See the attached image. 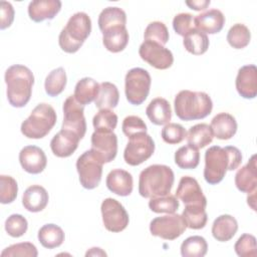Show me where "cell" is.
Listing matches in <instances>:
<instances>
[{
  "instance_id": "1",
  "label": "cell",
  "mask_w": 257,
  "mask_h": 257,
  "mask_svg": "<svg viewBox=\"0 0 257 257\" xmlns=\"http://www.w3.org/2000/svg\"><path fill=\"white\" fill-rule=\"evenodd\" d=\"M242 163L240 150L233 146L210 147L205 153L204 179L210 185L219 184L227 171H234Z\"/></svg>"
},
{
  "instance_id": "2",
  "label": "cell",
  "mask_w": 257,
  "mask_h": 257,
  "mask_svg": "<svg viewBox=\"0 0 257 257\" xmlns=\"http://www.w3.org/2000/svg\"><path fill=\"white\" fill-rule=\"evenodd\" d=\"M4 79L8 102L17 108L25 106L30 100L34 84L32 71L25 65L13 64L6 69Z\"/></svg>"
},
{
  "instance_id": "3",
  "label": "cell",
  "mask_w": 257,
  "mask_h": 257,
  "mask_svg": "<svg viewBox=\"0 0 257 257\" xmlns=\"http://www.w3.org/2000/svg\"><path fill=\"white\" fill-rule=\"evenodd\" d=\"M175 181L173 170L166 165H152L144 169L139 178V193L144 198L166 196Z\"/></svg>"
},
{
  "instance_id": "4",
  "label": "cell",
  "mask_w": 257,
  "mask_h": 257,
  "mask_svg": "<svg viewBox=\"0 0 257 257\" xmlns=\"http://www.w3.org/2000/svg\"><path fill=\"white\" fill-rule=\"evenodd\" d=\"M174 107L180 119L190 121L208 116L213 109V102L206 92L185 89L175 96Z\"/></svg>"
},
{
  "instance_id": "5",
  "label": "cell",
  "mask_w": 257,
  "mask_h": 257,
  "mask_svg": "<svg viewBox=\"0 0 257 257\" xmlns=\"http://www.w3.org/2000/svg\"><path fill=\"white\" fill-rule=\"evenodd\" d=\"M91 32V20L85 12H76L68 19L58 36L60 48L66 53H75Z\"/></svg>"
},
{
  "instance_id": "6",
  "label": "cell",
  "mask_w": 257,
  "mask_h": 257,
  "mask_svg": "<svg viewBox=\"0 0 257 257\" xmlns=\"http://www.w3.org/2000/svg\"><path fill=\"white\" fill-rule=\"evenodd\" d=\"M57 119L54 108L48 103L37 104L30 115L21 123L20 131L28 139H42L55 125Z\"/></svg>"
},
{
  "instance_id": "7",
  "label": "cell",
  "mask_w": 257,
  "mask_h": 257,
  "mask_svg": "<svg viewBox=\"0 0 257 257\" xmlns=\"http://www.w3.org/2000/svg\"><path fill=\"white\" fill-rule=\"evenodd\" d=\"M152 78L148 70L141 67L130 69L124 78V93L126 100L133 105L142 104L148 97Z\"/></svg>"
},
{
  "instance_id": "8",
  "label": "cell",
  "mask_w": 257,
  "mask_h": 257,
  "mask_svg": "<svg viewBox=\"0 0 257 257\" xmlns=\"http://www.w3.org/2000/svg\"><path fill=\"white\" fill-rule=\"evenodd\" d=\"M103 162L90 149L82 153L76 161V170L79 182L84 189L92 190L96 188L102 176Z\"/></svg>"
},
{
  "instance_id": "9",
  "label": "cell",
  "mask_w": 257,
  "mask_h": 257,
  "mask_svg": "<svg viewBox=\"0 0 257 257\" xmlns=\"http://www.w3.org/2000/svg\"><path fill=\"white\" fill-rule=\"evenodd\" d=\"M155 152V143L147 133H139L128 138L123 152L124 162L133 167L149 160Z\"/></svg>"
},
{
  "instance_id": "10",
  "label": "cell",
  "mask_w": 257,
  "mask_h": 257,
  "mask_svg": "<svg viewBox=\"0 0 257 257\" xmlns=\"http://www.w3.org/2000/svg\"><path fill=\"white\" fill-rule=\"evenodd\" d=\"M187 226L182 215L172 213L157 217L150 223V232L153 236L164 240H175L186 230Z\"/></svg>"
},
{
  "instance_id": "11",
  "label": "cell",
  "mask_w": 257,
  "mask_h": 257,
  "mask_svg": "<svg viewBox=\"0 0 257 257\" xmlns=\"http://www.w3.org/2000/svg\"><path fill=\"white\" fill-rule=\"evenodd\" d=\"M102 223L105 229L112 233L123 231L130 222L128 214L124 207L115 199L106 198L100 206Z\"/></svg>"
},
{
  "instance_id": "12",
  "label": "cell",
  "mask_w": 257,
  "mask_h": 257,
  "mask_svg": "<svg viewBox=\"0 0 257 257\" xmlns=\"http://www.w3.org/2000/svg\"><path fill=\"white\" fill-rule=\"evenodd\" d=\"M139 54L144 61L160 70L170 68L174 62V56L170 49L150 40H145L140 45Z\"/></svg>"
},
{
  "instance_id": "13",
  "label": "cell",
  "mask_w": 257,
  "mask_h": 257,
  "mask_svg": "<svg viewBox=\"0 0 257 257\" xmlns=\"http://www.w3.org/2000/svg\"><path fill=\"white\" fill-rule=\"evenodd\" d=\"M63 121L61 128L74 132L80 139L86 133L84 106L76 101L73 95H69L63 102Z\"/></svg>"
},
{
  "instance_id": "14",
  "label": "cell",
  "mask_w": 257,
  "mask_h": 257,
  "mask_svg": "<svg viewBox=\"0 0 257 257\" xmlns=\"http://www.w3.org/2000/svg\"><path fill=\"white\" fill-rule=\"evenodd\" d=\"M91 150L103 162L110 163L117 154V137L111 133L95 132L91 135Z\"/></svg>"
},
{
  "instance_id": "15",
  "label": "cell",
  "mask_w": 257,
  "mask_h": 257,
  "mask_svg": "<svg viewBox=\"0 0 257 257\" xmlns=\"http://www.w3.org/2000/svg\"><path fill=\"white\" fill-rule=\"evenodd\" d=\"M176 197L185 205L207 206V199L203 194L198 181L190 176H184L181 178L176 190Z\"/></svg>"
},
{
  "instance_id": "16",
  "label": "cell",
  "mask_w": 257,
  "mask_h": 257,
  "mask_svg": "<svg viewBox=\"0 0 257 257\" xmlns=\"http://www.w3.org/2000/svg\"><path fill=\"white\" fill-rule=\"evenodd\" d=\"M19 163L22 169L32 175L40 174L47 165V158L42 149L36 146H26L19 153Z\"/></svg>"
},
{
  "instance_id": "17",
  "label": "cell",
  "mask_w": 257,
  "mask_h": 257,
  "mask_svg": "<svg viewBox=\"0 0 257 257\" xmlns=\"http://www.w3.org/2000/svg\"><path fill=\"white\" fill-rule=\"evenodd\" d=\"M235 85L238 93L246 99L255 98L257 95V68L254 64L244 65L239 68Z\"/></svg>"
},
{
  "instance_id": "18",
  "label": "cell",
  "mask_w": 257,
  "mask_h": 257,
  "mask_svg": "<svg viewBox=\"0 0 257 257\" xmlns=\"http://www.w3.org/2000/svg\"><path fill=\"white\" fill-rule=\"evenodd\" d=\"M80 140L74 132L61 128L50 141V149L54 156L67 158L76 151Z\"/></svg>"
},
{
  "instance_id": "19",
  "label": "cell",
  "mask_w": 257,
  "mask_h": 257,
  "mask_svg": "<svg viewBox=\"0 0 257 257\" xmlns=\"http://www.w3.org/2000/svg\"><path fill=\"white\" fill-rule=\"evenodd\" d=\"M225 24V16L219 9H210L194 17L195 28L205 34L219 33Z\"/></svg>"
},
{
  "instance_id": "20",
  "label": "cell",
  "mask_w": 257,
  "mask_h": 257,
  "mask_svg": "<svg viewBox=\"0 0 257 257\" xmlns=\"http://www.w3.org/2000/svg\"><path fill=\"white\" fill-rule=\"evenodd\" d=\"M105 184L110 192L120 197L131 195L134 188L132 174L122 169H114L110 171L106 176Z\"/></svg>"
},
{
  "instance_id": "21",
  "label": "cell",
  "mask_w": 257,
  "mask_h": 257,
  "mask_svg": "<svg viewBox=\"0 0 257 257\" xmlns=\"http://www.w3.org/2000/svg\"><path fill=\"white\" fill-rule=\"evenodd\" d=\"M59 0H34L28 5L29 18L34 22L53 19L61 9Z\"/></svg>"
},
{
  "instance_id": "22",
  "label": "cell",
  "mask_w": 257,
  "mask_h": 257,
  "mask_svg": "<svg viewBox=\"0 0 257 257\" xmlns=\"http://www.w3.org/2000/svg\"><path fill=\"white\" fill-rule=\"evenodd\" d=\"M235 185L242 193H251L257 186V166L256 155H253L248 163L240 168L235 175Z\"/></svg>"
},
{
  "instance_id": "23",
  "label": "cell",
  "mask_w": 257,
  "mask_h": 257,
  "mask_svg": "<svg viewBox=\"0 0 257 257\" xmlns=\"http://www.w3.org/2000/svg\"><path fill=\"white\" fill-rule=\"evenodd\" d=\"M49 201V196L45 188L40 185H32L28 187L22 196L23 207L32 213L41 212L45 209Z\"/></svg>"
},
{
  "instance_id": "24",
  "label": "cell",
  "mask_w": 257,
  "mask_h": 257,
  "mask_svg": "<svg viewBox=\"0 0 257 257\" xmlns=\"http://www.w3.org/2000/svg\"><path fill=\"white\" fill-rule=\"evenodd\" d=\"M211 130L213 136L219 140H230L237 132V121L235 117L228 112H220L211 120Z\"/></svg>"
},
{
  "instance_id": "25",
  "label": "cell",
  "mask_w": 257,
  "mask_h": 257,
  "mask_svg": "<svg viewBox=\"0 0 257 257\" xmlns=\"http://www.w3.org/2000/svg\"><path fill=\"white\" fill-rule=\"evenodd\" d=\"M146 114L152 123L164 125L172 118V108L170 102L163 97H156L148 104Z\"/></svg>"
},
{
  "instance_id": "26",
  "label": "cell",
  "mask_w": 257,
  "mask_h": 257,
  "mask_svg": "<svg viewBox=\"0 0 257 257\" xmlns=\"http://www.w3.org/2000/svg\"><path fill=\"white\" fill-rule=\"evenodd\" d=\"M238 231L237 220L228 214L217 217L212 225V235L219 242L230 241Z\"/></svg>"
},
{
  "instance_id": "27",
  "label": "cell",
  "mask_w": 257,
  "mask_h": 257,
  "mask_svg": "<svg viewBox=\"0 0 257 257\" xmlns=\"http://www.w3.org/2000/svg\"><path fill=\"white\" fill-rule=\"evenodd\" d=\"M130 40V35L125 26H116L107 29L102 33V43L106 50L117 53L122 51Z\"/></svg>"
},
{
  "instance_id": "28",
  "label": "cell",
  "mask_w": 257,
  "mask_h": 257,
  "mask_svg": "<svg viewBox=\"0 0 257 257\" xmlns=\"http://www.w3.org/2000/svg\"><path fill=\"white\" fill-rule=\"evenodd\" d=\"M99 91V84L91 77H83L77 81L73 96L83 106L94 101Z\"/></svg>"
},
{
  "instance_id": "29",
  "label": "cell",
  "mask_w": 257,
  "mask_h": 257,
  "mask_svg": "<svg viewBox=\"0 0 257 257\" xmlns=\"http://www.w3.org/2000/svg\"><path fill=\"white\" fill-rule=\"evenodd\" d=\"M97 24L101 33L112 27L125 26L126 14L119 7H106L99 13Z\"/></svg>"
},
{
  "instance_id": "30",
  "label": "cell",
  "mask_w": 257,
  "mask_h": 257,
  "mask_svg": "<svg viewBox=\"0 0 257 257\" xmlns=\"http://www.w3.org/2000/svg\"><path fill=\"white\" fill-rule=\"evenodd\" d=\"M119 92L115 84L109 81H103L99 84V91L94 100L98 109H112L118 104Z\"/></svg>"
},
{
  "instance_id": "31",
  "label": "cell",
  "mask_w": 257,
  "mask_h": 257,
  "mask_svg": "<svg viewBox=\"0 0 257 257\" xmlns=\"http://www.w3.org/2000/svg\"><path fill=\"white\" fill-rule=\"evenodd\" d=\"M37 237L44 248L53 249L63 243L65 235L59 226L55 224H45L39 229Z\"/></svg>"
},
{
  "instance_id": "32",
  "label": "cell",
  "mask_w": 257,
  "mask_h": 257,
  "mask_svg": "<svg viewBox=\"0 0 257 257\" xmlns=\"http://www.w3.org/2000/svg\"><path fill=\"white\" fill-rule=\"evenodd\" d=\"M209 38L207 34L193 28L189 31L183 39V45L185 49L194 55H202L209 48Z\"/></svg>"
},
{
  "instance_id": "33",
  "label": "cell",
  "mask_w": 257,
  "mask_h": 257,
  "mask_svg": "<svg viewBox=\"0 0 257 257\" xmlns=\"http://www.w3.org/2000/svg\"><path fill=\"white\" fill-rule=\"evenodd\" d=\"M213 132L207 123H197L191 126L187 133L188 145L197 149H202L208 146L213 141Z\"/></svg>"
},
{
  "instance_id": "34",
  "label": "cell",
  "mask_w": 257,
  "mask_h": 257,
  "mask_svg": "<svg viewBox=\"0 0 257 257\" xmlns=\"http://www.w3.org/2000/svg\"><path fill=\"white\" fill-rule=\"evenodd\" d=\"M182 217L185 220L187 228L194 230L203 229L208 221L206 207L200 205H185Z\"/></svg>"
},
{
  "instance_id": "35",
  "label": "cell",
  "mask_w": 257,
  "mask_h": 257,
  "mask_svg": "<svg viewBox=\"0 0 257 257\" xmlns=\"http://www.w3.org/2000/svg\"><path fill=\"white\" fill-rule=\"evenodd\" d=\"M175 163L183 170L196 169L200 163L199 149L190 145L179 148L175 153Z\"/></svg>"
},
{
  "instance_id": "36",
  "label": "cell",
  "mask_w": 257,
  "mask_h": 257,
  "mask_svg": "<svg viewBox=\"0 0 257 257\" xmlns=\"http://www.w3.org/2000/svg\"><path fill=\"white\" fill-rule=\"evenodd\" d=\"M67 82L66 72L63 67H58L51 70L44 81L45 92L49 96H57L59 95L65 88Z\"/></svg>"
},
{
  "instance_id": "37",
  "label": "cell",
  "mask_w": 257,
  "mask_h": 257,
  "mask_svg": "<svg viewBox=\"0 0 257 257\" xmlns=\"http://www.w3.org/2000/svg\"><path fill=\"white\" fill-rule=\"evenodd\" d=\"M208 244L202 236H190L181 244V255L183 257H203L207 254Z\"/></svg>"
},
{
  "instance_id": "38",
  "label": "cell",
  "mask_w": 257,
  "mask_h": 257,
  "mask_svg": "<svg viewBox=\"0 0 257 257\" xmlns=\"http://www.w3.org/2000/svg\"><path fill=\"white\" fill-rule=\"evenodd\" d=\"M251 40V32L249 28L242 24H234L227 33V41L229 45L235 49L245 48Z\"/></svg>"
},
{
  "instance_id": "39",
  "label": "cell",
  "mask_w": 257,
  "mask_h": 257,
  "mask_svg": "<svg viewBox=\"0 0 257 257\" xmlns=\"http://www.w3.org/2000/svg\"><path fill=\"white\" fill-rule=\"evenodd\" d=\"M92 124L95 132L111 133L116 127L117 115L111 109H99L92 118Z\"/></svg>"
},
{
  "instance_id": "40",
  "label": "cell",
  "mask_w": 257,
  "mask_h": 257,
  "mask_svg": "<svg viewBox=\"0 0 257 257\" xmlns=\"http://www.w3.org/2000/svg\"><path fill=\"white\" fill-rule=\"evenodd\" d=\"M179 201L175 195L168 194L166 196L151 198L149 201V208L154 213H175L179 209Z\"/></svg>"
},
{
  "instance_id": "41",
  "label": "cell",
  "mask_w": 257,
  "mask_h": 257,
  "mask_svg": "<svg viewBox=\"0 0 257 257\" xmlns=\"http://www.w3.org/2000/svg\"><path fill=\"white\" fill-rule=\"evenodd\" d=\"M169 30L161 21H153L149 23L144 33L145 40L154 41L161 45H165L169 41Z\"/></svg>"
},
{
  "instance_id": "42",
  "label": "cell",
  "mask_w": 257,
  "mask_h": 257,
  "mask_svg": "<svg viewBox=\"0 0 257 257\" xmlns=\"http://www.w3.org/2000/svg\"><path fill=\"white\" fill-rule=\"evenodd\" d=\"M161 137L165 143L169 145H177L187 138V131L180 123L169 122L162 128Z\"/></svg>"
},
{
  "instance_id": "43",
  "label": "cell",
  "mask_w": 257,
  "mask_h": 257,
  "mask_svg": "<svg viewBox=\"0 0 257 257\" xmlns=\"http://www.w3.org/2000/svg\"><path fill=\"white\" fill-rule=\"evenodd\" d=\"M18 192V185L14 178L7 175L0 176V202L10 204L15 201Z\"/></svg>"
},
{
  "instance_id": "44",
  "label": "cell",
  "mask_w": 257,
  "mask_h": 257,
  "mask_svg": "<svg viewBox=\"0 0 257 257\" xmlns=\"http://www.w3.org/2000/svg\"><path fill=\"white\" fill-rule=\"evenodd\" d=\"M1 257H36L37 248L30 242H21L8 246L1 252Z\"/></svg>"
},
{
  "instance_id": "45",
  "label": "cell",
  "mask_w": 257,
  "mask_h": 257,
  "mask_svg": "<svg viewBox=\"0 0 257 257\" xmlns=\"http://www.w3.org/2000/svg\"><path fill=\"white\" fill-rule=\"evenodd\" d=\"M234 250L240 257H256V238L251 234L241 235L234 245Z\"/></svg>"
},
{
  "instance_id": "46",
  "label": "cell",
  "mask_w": 257,
  "mask_h": 257,
  "mask_svg": "<svg viewBox=\"0 0 257 257\" xmlns=\"http://www.w3.org/2000/svg\"><path fill=\"white\" fill-rule=\"evenodd\" d=\"M28 229V222L20 214H12L5 221V231L13 238L23 236Z\"/></svg>"
},
{
  "instance_id": "47",
  "label": "cell",
  "mask_w": 257,
  "mask_h": 257,
  "mask_svg": "<svg viewBox=\"0 0 257 257\" xmlns=\"http://www.w3.org/2000/svg\"><path fill=\"white\" fill-rule=\"evenodd\" d=\"M122 133L127 137H132L139 133H147V124L138 115H128L125 116L121 124Z\"/></svg>"
},
{
  "instance_id": "48",
  "label": "cell",
  "mask_w": 257,
  "mask_h": 257,
  "mask_svg": "<svg viewBox=\"0 0 257 257\" xmlns=\"http://www.w3.org/2000/svg\"><path fill=\"white\" fill-rule=\"evenodd\" d=\"M173 28L180 36H185L189 31L195 28L194 17L190 13H179L173 19Z\"/></svg>"
},
{
  "instance_id": "49",
  "label": "cell",
  "mask_w": 257,
  "mask_h": 257,
  "mask_svg": "<svg viewBox=\"0 0 257 257\" xmlns=\"http://www.w3.org/2000/svg\"><path fill=\"white\" fill-rule=\"evenodd\" d=\"M14 8L10 2L7 1H1L0 2V16H1V22H0V29L4 30L11 26L13 20H14Z\"/></svg>"
},
{
  "instance_id": "50",
  "label": "cell",
  "mask_w": 257,
  "mask_h": 257,
  "mask_svg": "<svg viewBox=\"0 0 257 257\" xmlns=\"http://www.w3.org/2000/svg\"><path fill=\"white\" fill-rule=\"evenodd\" d=\"M186 5L195 10V11H202V10H205L211 3L210 0H187L186 2Z\"/></svg>"
},
{
  "instance_id": "51",
  "label": "cell",
  "mask_w": 257,
  "mask_h": 257,
  "mask_svg": "<svg viewBox=\"0 0 257 257\" xmlns=\"http://www.w3.org/2000/svg\"><path fill=\"white\" fill-rule=\"evenodd\" d=\"M85 256H106V253L99 247H92L85 253Z\"/></svg>"
},
{
  "instance_id": "52",
  "label": "cell",
  "mask_w": 257,
  "mask_h": 257,
  "mask_svg": "<svg viewBox=\"0 0 257 257\" xmlns=\"http://www.w3.org/2000/svg\"><path fill=\"white\" fill-rule=\"evenodd\" d=\"M247 204L251 207L253 211H256V190L248 194Z\"/></svg>"
}]
</instances>
